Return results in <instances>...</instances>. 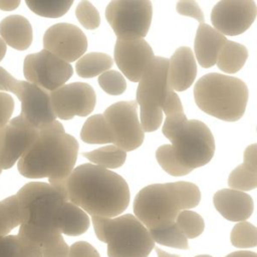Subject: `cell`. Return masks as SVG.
<instances>
[{
	"instance_id": "6da1fadb",
	"label": "cell",
	"mask_w": 257,
	"mask_h": 257,
	"mask_svg": "<svg viewBox=\"0 0 257 257\" xmlns=\"http://www.w3.org/2000/svg\"><path fill=\"white\" fill-rule=\"evenodd\" d=\"M54 188L65 192L68 202L91 216L113 218L130 203V189L122 177L92 164H83Z\"/></svg>"
},
{
	"instance_id": "7a4b0ae2",
	"label": "cell",
	"mask_w": 257,
	"mask_h": 257,
	"mask_svg": "<svg viewBox=\"0 0 257 257\" xmlns=\"http://www.w3.org/2000/svg\"><path fill=\"white\" fill-rule=\"evenodd\" d=\"M21 224L18 236L35 245L41 253L64 241L58 229L60 210L67 198L63 190L48 183L32 182L16 194Z\"/></svg>"
},
{
	"instance_id": "3957f363",
	"label": "cell",
	"mask_w": 257,
	"mask_h": 257,
	"mask_svg": "<svg viewBox=\"0 0 257 257\" xmlns=\"http://www.w3.org/2000/svg\"><path fill=\"white\" fill-rule=\"evenodd\" d=\"M77 153V141L54 120L38 130L36 140L17 162L18 172L29 179L48 178L55 187L73 171Z\"/></svg>"
},
{
	"instance_id": "277c9868",
	"label": "cell",
	"mask_w": 257,
	"mask_h": 257,
	"mask_svg": "<svg viewBox=\"0 0 257 257\" xmlns=\"http://www.w3.org/2000/svg\"><path fill=\"white\" fill-rule=\"evenodd\" d=\"M199 188L189 182L150 185L142 189L134 201V213L149 230H160L176 222L181 211L198 206Z\"/></svg>"
},
{
	"instance_id": "5b68a950",
	"label": "cell",
	"mask_w": 257,
	"mask_h": 257,
	"mask_svg": "<svg viewBox=\"0 0 257 257\" xmlns=\"http://www.w3.org/2000/svg\"><path fill=\"white\" fill-rule=\"evenodd\" d=\"M168 140L172 145L161 146L156 159L165 172L185 176L207 165L215 153V141L210 128L202 121L188 119Z\"/></svg>"
},
{
	"instance_id": "8992f818",
	"label": "cell",
	"mask_w": 257,
	"mask_h": 257,
	"mask_svg": "<svg viewBox=\"0 0 257 257\" xmlns=\"http://www.w3.org/2000/svg\"><path fill=\"white\" fill-rule=\"evenodd\" d=\"M248 96V88L243 80L221 73L202 76L194 87L198 107L226 121H236L243 116Z\"/></svg>"
},
{
	"instance_id": "52a82bcc",
	"label": "cell",
	"mask_w": 257,
	"mask_h": 257,
	"mask_svg": "<svg viewBox=\"0 0 257 257\" xmlns=\"http://www.w3.org/2000/svg\"><path fill=\"white\" fill-rule=\"evenodd\" d=\"M91 220L97 239L107 244L108 257H148L155 247L149 230L132 214Z\"/></svg>"
},
{
	"instance_id": "ba28073f",
	"label": "cell",
	"mask_w": 257,
	"mask_h": 257,
	"mask_svg": "<svg viewBox=\"0 0 257 257\" xmlns=\"http://www.w3.org/2000/svg\"><path fill=\"white\" fill-rule=\"evenodd\" d=\"M169 59L155 56L144 70L137 88V103L141 108L144 132L158 130L163 120V106L171 88L167 83Z\"/></svg>"
},
{
	"instance_id": "9c48e42d",
	"label": "cell",
	"mask_w": 257,
	"mask_h": 257,
	"mask_svg": "<svg viewBox=\"0 0 257 257\" xmlns=\"http://www.w3.org/2000/svg\"><path fill=\"white\" fill-rule=\"evenodd\" d=\"M0 90L14 93L21 102L19 116L39 130L56 120L50 101V92L28 81L18 80L0 66Z\"/></svg>"
},
{
	"instance_id": "30bf717a",
	"label": "cell",
	"mask_w": 257,
	"mask_h": 257,
	"mask_svg": "<svg viewBox=\"0 0 257 257\" xmlns=\"http://www.w3.org/2000/svg\"><path fill=\"white\" fill-rule=\"evenodd\" d=\"M153 6L149 0H114L105 9V18L117 37L144 38L151 25Z\"/></svg>"
},
{
	"instance_id": "8fae6325",
	"label": "cell",
	"mask_w": 257,
	"mask_h": 257,
	"mask_svg": "<svg viewBox=\"0 0 257 257\" xmlns=\"http://www.w3.org/2000/svg\"><path fill=\"white\" fill-rule=\"evenodd\" d=\"M72 73V67L68 62L45 49L28 54L23 62V74L26 81L49 92L64 85Z\"/></svg>"
},
{
	"instance_id": "7c38bea8",
	"label": "cell",
	"mask_w": 257,
	"mask_h": 257,
	"mask_svg": "<svg viewBox=\"0 0 257 257\" xmlns=\"http://www.w3.org/2000/svg\"><path fill=\"white\" fill-rule=\"evenodd\" d=\"M137 101H118L103 113L113 137V145L124 152L138 149L144 142V131L137 113Z\"/></svg>"
},
{
	"instance_id": "4fadbf2b",
	"label": "cell",
	"mask_w": 257,
	"mask_h": 257,
	"mask_svg": "<svg viewBox=\"0 0 257 257\" xmlns=\"http://www.w3.org/2000/svg\"><path fill=\"white\" fill-rule=\"evenodd\" d=\"M50 101L56 117L70 119L75 115L86 116L92 112L96 96L89 84L73 82L51 91Z\"/></svg>"
},
{
	"instance_id": "5bb4252c",
	"label": "cell",
	"mask_w": 257,
	"mask_h": 257,
	"mask_svg": "<svg viewBox=\"0 0 257 257\" xmlns=\"http://www.w3.org/2000/svg\"><path fill=\"white\" fill-rule=\"evenodd\" d=\"M256 15L257 7L253 0H222L214 6L211 21L214 29L224 36H235L245 32Z\"/></svg>"
},
{
	"instance_id": "9a60e30c",
	"label": "cell",
	"mask_w": 257,
	"mask_h": 257,
	"mask_svg": "<svg viewBox=\"0 0 257 257\" xmlns=\"http://www.w3.org/2000/svg\"><path fill=\"white\" fill-rule=\"evenodd\" d=\"M38 130L19 115L0 128V168L8 170L27 152L36 140Z\"/></svg>"
},
{
	"instance_id": "2e32d148",
	"label": "cell",
	"mask_w": 257,
	"mask_h": 257,
	"mask_svg": "<svg viewBox=\"0 0 257 257\" xmlns=\"http://www.w3.org/2000/svg\"><path fill=\"white\" fill-rule=\"evenodd\" d=\"M154 57L152 47L144 38L117 37L114 46V61L131 81H140L144 70Z\"/></svg>"
},
{
	"instance_id": "e0dca14e",
	"label": "cell",
	"mask_w": 257,
	"mask_h": 257,
	"mask_svg": "<svg viewBox=\"0 0 257 257\" xmlns=\"http://www.w3.org/2000/svg\"><path fill=\"white\" fill-rule=\"evenodd\" d=\"M43 46L45 50L69 63L78 59L85 52L87 39L77 26L69 23H57L45 31Z\"/></svg>"
},
{
	"instance_id": "ac0fdd59",
	"label": "cell",
	"mask_w": 257,
	"mask_h": 257,
	"mask_svg": "<svg viewBox=\"0 0 257 257\" xmlns=\"http://www.w3.org/2000/svg\"><path fill=\"white\" fill-rule=\"evenodd\" d=\"M197 64L191 48L179 47L171 56L167 71V83L172 90L188 89L196 78Z\"/></svg>"
},
{
	"instance_id": "d6986e66",
	"label": "cell",
	"mask_w": 257,
	"mask_h": 257,
	"mask_svg": "<svg viewBox=\"0 0 257 257\" xmlns=\"http://www.w3.org/2000/svg\"><path fill=\"white\" fill-rule=\"evenodd\" d=\"M213 203L216 210L227 220L243 222L253 213L252 198L241 191L223 189L214 194Z\"/></svg>"
},
{
	"instance_id": "ffe728a7",
	"label": "cell",
	"mask_w": 257,
	"mask_h": 257,
	"mask_svg": "<svg viewBox=\"0 0 257 257\" xmlns=\"http://www.w3.org/2000/svg\"><path fill=\"white\" fill-rule=\"evenodd\" d=\"M227 38L208 24H200L194 42L195 56L204 68L216 64L218 54Z\"/></svg>"
},
{
	"instance_id": "44dd1931",
	"label": "cell",
	"mask_w": 257,
	"mask_h": 257,
	"mask_svg": "<svg viewBox=\"0 0 257 257\" xmlns=\"http://www.w3.org/2000/svg\"><path fill=\"white\" fill-rule=\"evenodd\" d=\"M0 37L10 47L25 50L33 39L31 24L24 16H7L0 21Z\"/></svg>"
},
{
	"instance_id": "7402d4cb",
	"label": "cell",
	"mask_w": 257,
	"mask_h": 257,
	"mask_svg": "<svg viewBox=\"0 0 257 257\" xmlns=\"http://www.w3.org/2000/svg\"><path fill=\"white\" fill-rule=\"evenodd\" d=\"M89 227L87 214L70 202H65L58 217V229L61 234L78 236L86 232Z\"/></svg>"
},
{
	"instance_id": "603a6c76",
	"label": "cell",
	"mask_w": 257,
	"mask_h": 257,
	"mask_svg": "<svg viewBox=\"0 0 257 257\" xmlns=\"http://www.w3.org/2000/svg\"><path fill=\"white\" fill-rule=\"evenodd\" d=\"M247 58L248 51L244 45L227 39L218 54L216 63L222 71L235 73L243 67Z\"/></svg>"
},
{
	"instance_id": "cb8c5ba5",
	"label": "cell",
	"mask_w": 257,
	"mask_h": 257,
	"mask_svg": "<svg viewBox=\"0 0 257 257\" xmlns=\"http://www.w3.org/2000/svg\"><path fill=\"white\" fill-rule=\"evenodd\" d=\"M80 139L87 144H113V137L103 114L86 119L80 131Z\"/></svg>"
},
{
	"instance_id": "d4e9b609",
	"label": "cell",
	"mask_w": 257,
	"mask_h": 257,
	"mask_svg": "<svg viewBox=\"0 0 257 257\" xmlns=\"http://www.w3.org/2000/svg\"><path fill=\"white\" fill-rule=\"evenodd\" d=\"M111 65L112 59L109 55L102 52H90L78 59L75 70L80 77L90 78L105 72Z\"/></svg>"
},
{
	"instance_id": "484cf974",
	"label": "cell",
	"mask_w": 257,
	"mask_h": 257,
	"mask_svg": "<svg viewBox=\"0 0 257 257\" xmlns=\"http://www.w3.org/2000/svg\"><path fill=\"white\" fill-rule=\"evenodd\" d=\"M82 156L103 169H115L124 164L126 153L114 145L105 146L91 152H83Z\"/></svg>"
},
{
	"instance_id": "4316f807",
	"label": "cell",
	"mask_w": 257,
	"mask_h": 257,
	"mask_svg": "<svg viewBox=\"0 0 257 257\" xmlns=\"http://www.w3.org/2000/svg\"><path fill=\"white\" fill-rule=\"evenodd\" d=\"M0 257H42V253L18 235H7L0 237Z\"/></svg>"
},
{
	"instance_id": "83f0119b",
	"label": "cell",
	"mask_w": 257,
	"mask_h": 257,
	"mask_svg": "<svg viewBox=\"0 0 257 257\" xmlns=\"http://www.w3.org/2000/svg\"><path fill=\"white\" fill-rule=\"evenodd\" d=\"M20 224V213L15 195L0 201V237L9 235L10 231Z\"/></svg>"
},
{
	"instance_id": "f1b7e54d",
	"label": "cell",
	"mask_w": 257,
	"mask_h": 257,
	"mask_svg": "<svg viewBox=\"0 0 257 257\" xmlns=\"http://www.w3.org/2000/svg\"><path fill=\"white\" fill-rule=\"evenodd\" d=\"M154 242L161 245L178 248V249H189L188 239L182 233L176 222L166 228L160 230L149 231Z\"/></svg>"
},
{
	"instance_id": "f546056e",
	"label": "cell",
	"mask_w": 257,
	"mask_h": 257,
	"mask_svg": "<svg viewBox=\"0 0 257 257\" xmlns=\"http://www.w3.org/2000/svg\"><path fill=\"white\" fill-rule=\"evenodd\" d=\"M72 0L46 1V0H27L26 5L35 14L42 17L58 18L64 15L72 5Z\"/></svg>"
},
{
	"instance_id": "4dcf8cb0",
	"label": "cell",
	"mask_w": 257,
	"mask_h": 257,
	"mask_svg": "<svg viewBox=\"0 0 257 257\" xmlns=\"http://www.w3.org/2000/svg\"><path fill=\"white\" fill-rule=\"evenodd\" d=\"M228 185L232 190L236 191L253 190L257 187V171L251 170L242 164L231 172Z\"/></svg>"
},
{
	"instance_id": "1f68e13d",
	"label": "cell",
	"mask_w": 257,
	"mask_h": 257,
	"mask_svg": "<svg viewBox=\"0 0 257 257\" xmlns=\"http://www.w3.org/2000/svg\"><path fill=\"white\" fill-rule=\"evenodd\" d=\"M176 224L187 239L198 237L203 233L205 228L203 218L196 212L190 210L181 211L176 218Z\"/></svg>"
},
{
	"instance_id": "d6a6232c",
	"label": "cell",
	"mask_w": 257,
	"mask_h": 257,
	"mask_svg": "<svg viewBox=\"0 0 257 257\" xmlns=\"http://www.w3.org/2000/svg\"><path fill=\"white\" fill-rule=\"evenodd\" d=\"M231 243L237 248H252L257 245V229L251 223L243 221L231 231Z\"/></svg>"
},
{
	"instance_id": "836d02e7",
	"label": "cell",
	"mask_w": 257,
	"mask_h": 257,
	"mask_svg": "<svg viewBox=\"0 0 257 257\" xmlns=\"http://www.w3.org/2000/svg\"><path fill=\"white\" fill-rule=\"evenodd\" d=\"M98 83L102 90L111 95L121 94L126 88L122 74L116 70H107L98 76Z\"/></svg>"
},
{
	"instance_id": "e575fe53",
	"label": "cell",
	"mask_w": 257,
	"mask_h": 257,
	"mask_svg": "<svg viewBox=\"0 0 257 257\" xmlns=\"http://www.w3.org/2000/svg\"><path fill=\"white\" fill-rule=\"evenodd\" d=\"M75 15L80 24L86 29H95L100 24L99 13L89 1H81L76 7Z\"/></svg>"
},
{
	"instance_id": "d590c367",
	"label": "cell",
	"mask_w": 257,
	"mask_h": 257,
	"mask_svg": "<svg viewBox=\"0 0 257 257\" xmlns=\"http://www.w3.org/2000/svg\"><path fill=\"white\" fill-rule=\"evenodd\" d=\"M176 9L179 14L195 18L197 21L200 22V24L204 23V13L197 4V2L193 0H181L177 3Z\"/></svg>"
},
{
	"instance_id": "8d00e7d4",
	"label": "cell",
	"mask_w": 257,
	"mask_h": 257,
	"mask_svg": "<svg viewBox=\"0 0 257 257\" xmlns=\"http://www.w3.org/2000/svg\"><path fill=\"white\" fill-rule=\"evenodd\" d=\"M14 110V100L12 96L6 92L0 91V128L6 125Z\"/></svg>"
},
{
	"instance_id": "74e56055",
	"label": "cell",
	"mask_w": 257,
	"mask_h": 257,
	"mask_svg": "<svg viewBox=\"0 0 257 257\" xmlns=\"http://www.w3.org/2000/svg\"><path fill=\"white\" fill-rule=\"evenodd\" d=\"M67 257H100L96 249L85 241H78L69 247Z\"/></svg>"
},
{
	"instance_id": "f35d334b",
	"label": "cell",
	"mask_w": 257,
	"mask_h": 257,
	"mask_svg": "<svg viewBox=\"0 0 257 257\" xmlns=\"http://www.w3.org/2000/svg\"><path fill=\"white\" fill-rule=\"evenodd\" d=\"M244 165L251 170L257 171V146L253 144L246 148L244 152Z\"/></svg>"
},
{
	"instance_id": "ab89813d",
	"label": "cell",
	"mask_w": 257,
	"mask_h": 257,
	"mask_svg": "<svg viewBox=\"0 0 257 257\" xmlns=\"http://www.w3.org/2000/svg\"><path fill=\"white\" fill-rule=\"evenodd\" d=\"M69 247L65 242L58 245L57 247L42 253V257H67Z\"/></svg>"
},
{
	"instance_id": "60d3db41",
	"label": "cell",
	"mask_w": 257,
	"mask_h": 257,
	"mask_svg": "<svg viewBox=\"0 0 257 257\" xmlns=\"http://www.w3.org/2000/svg\"><path fill=\"white\" fill-rule=\"evenodd\" d=\"M20 4L19 0H0V10L12 11Z\"/></svg>"
},
{
	"instance_id": "b9f144b4",
	"label": "cell",
	"mask_w": 257,
	"mask_h": 257,
	"mask_svg": "<svg viewBox=\"0 0 257 257\" xmlns=\"http://www.w3.org/2000/svg\"><path fill=\"white\" fill-rule=\"evenodd\" d=\"M226 257H257V254L251 251H236V252L230 253Z\"/></svg>"
},
{
	"instance_id": "7bdbcfd3",
	"label": "cell",
	"mask_w": 257,
	"mask_h": 257,
	"mask_svg": "<svg viewBox=\"0 0 257 257\" xmlns=\"http://www.w3.org/2000/svg\"><path fill=\"white\" fill-rule=\"evenodd\" d=\"M155 249H156V252H157L158 257H180L179 255L167 253L166 251H164V250H162V249H160V248H158V247H156Z\"/></svg>"
},
{
	"instance_id": "ee69618b",
	"label": "cell",
	"mask_w": 257,
	"mask_h": 257,
	"mask_svg": "<svg viewBox=\"0 0 257 257\" xmlns=\"http://www.w3.org/2000/svg\"><path fill=\"white\" fill-rule=\"evenodd\" d=\"M6 44H5V42L1 39V37H0V61L4 58V56H5V54H6Z\"/></svg>"
},
{
	"instance_id": "f6af8a7d",
	"label": "cell",
	"mask_w": 257,
	"mask_h": 257,
	"mask_svg": "<svg viewBox=\"0 0 257 257\" xmlns=\"http://www.w3.org/2000/svg\"><path fill=\"white\" fill-rule=\"evenodd\" d=\"M195 257H212L210 255H198V256H195Z\"/></svg>"
},
{
	"instance_id": "bcb514c9",
	"label": "cell",
	"mask_w": 257,
	"mask_h": 257,
	"mask_svg": "<svg viewBox=\"0 0 257 257\" xmlns=\"http://www.w3.org/2000/svg\"><path fill=\"white\" fill-rule=\"evenodd\" d=\"M1 173H2V169L0 168V174H1Z\"/></svg>"
}]
</instances>
